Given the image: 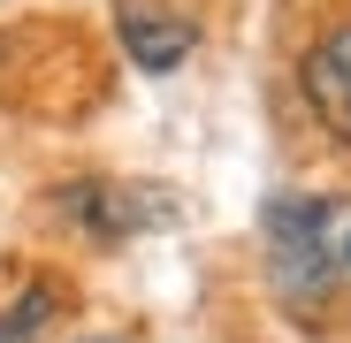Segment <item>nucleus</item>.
Instances as JSON below:
<instances>
[{
	"label": "nucleus",
	"instance_id": "nucleus-1",
	"mask_svg": "<svg viewBox=\"0 0 351 343\" xmlns=\"http://www.w3.org/2000/svg\"><path fill=\"white\" fill-rule=\"evenodd\" d=\"M336 237L321 199H275L267 206V282L290 313H321L336 290Z\"/></svg>",
	"mask_w": 351,
	"mask_h": 343
},
{
	"label": "nucleus",
	"instance_id": "nucleus-2",
	"mask_svg": "<svg viewBox=\"0 0 351 343\" xmlns=\"http://www.w3.org/2000/svg\"><path fill=\"white\" fill-rule=\"evenodd\" d=\"M62 206L84 237H99V244H123V237H138V229H160V221H176V199L168 191H153V183H114V176H92V183H69Z\"/></svg>",
	"mask_w": 351,
	"mask_h": 343
},
{
	"label": "nucleus",
	"instance_id": "nucleus-3",
	"mask_svg": "<svg viewBox=\"0 0 351 343\" xmlns=\"http://www.w3.org/2000/svg\"><path fill=\"white\" fill-rule=\"evenodd\" d=\"M298 84H306V107L321 114V130L351 138V23L321 31L298 62Z\"/></svg>",
	"mask_w": 351,
	"mask_h": 343
},
{
	"label": "nucleus",
	"instance_id": "nucleus-4",
	"mask_svg": "<svg viewBox=\"0 0 351 343\" xmlns=\"http://www.w3.org/2000/svg\"><path fill=\"white\" fill-rule=\"evenodd\" d=\"M114 23H123V46H130L138 69H184V53L199 46L191 16H153L145 0H123V8H114Z\"/></svg>",
	"mask_w": 351,
	"mask_h": 343
},
{
	"label": "nucleus",
	"instance_id": "nucleus-5",
	"mask_svg": "<svg viewBox=\"0 0 351 343\" xmlns=\"http://www.w3.org/2000/svg\"><path fill=\"white\" fill-rule=\"evenodd\" d=\"M53 320H62V282L38 275V282H23L16 305H0V343H38Z\"/></svg>",
	"mask_w": 351,
	"mask_h": 343
},
{
	"label": "nucleus",
	"instance_id": "nucleus-6",
	"mask_svg": "<svg viewBox=\"0 0 351 343\" xmlns=\"http://www.w3.org/2000/svg\"><path fill=\"white\" fill-rule=\"evenodd\" d=\"M336 259H343V267H351V229H336Z\"/></svg>",
	"mask_w": 351,
	"mask_h": 343
},
{
	"label": "nucleus",
	"instance_id": "nucleus-7",
	"mask_svg": "<svg viewBox=\"0 0 351 343\" xmlns=\"http://www.w3.org/2000/svg\"><path fill=\"white\" fill-rule=\"evenodd\" d=\"M99 343H114V335H99Z\"/></svg>",
	"mask_w": 351,
	"mask_h": 343
}]
</instances>
